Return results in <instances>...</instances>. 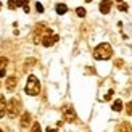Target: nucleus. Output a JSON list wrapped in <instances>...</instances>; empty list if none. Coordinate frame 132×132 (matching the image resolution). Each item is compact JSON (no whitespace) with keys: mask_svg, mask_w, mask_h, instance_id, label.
Instances as JSON below:
<instances>
[{"mask_svg":"<svg viewBox=\"0 0 132 132\" xmlns=\"http://www.w3.org/2000/svg\"><path fill=\"white\" fill-rule=\"evenodd\" d=\"M61 113H63V119L66 122H76V111L71 105H64L61 108Z\"/></svg>","mask_w":132,"mask_h":132,"instance_id":"nucleus-4","label":"nucleus"},{"mask_svg":"<svg viewBox=\"0 0 132 132\" xmlns=\"http://www.w3.org/2000/svg\"><path fill=\"white\" fill-rule=\"evenodd\" d=\"M119 129H121V130H122V129H124V130H130V127L124 122V124H121V126H119Z\"/></svg>","mask_w":132,"mask_h":132,"instance_id":"nucleus-21","label":"nucleus"},{"mask_svg":"<svg viewBox=\"0 0 132 132\" xmlns=\"http://www.w3.org/2000/svg\"><path fill=\"white\" fill-rule=\"evenodd\" d=\"M31 122H32V118H31V113L26 111L23 116H21V121H19V127L21 129H28L31 126Z\"/></svg>","mask_w":132,"mask_h":132,"instance_id":"nucleus-6","label":"nucleus"},{"mask_svg":"<svg viewBox=\"0 0 132 132\" xmlns=\"http://www.w3.org/2000/svg\"><path fill=\"white\" fill-rule=\"evenodd\" d=\"M85 2H87V3H90V2H92V0H85Z\"/></svg>","mask_w":132,"mask_h":132,"instance_id":"nucleus-25","label":"nucleus"},{"mask_svg":"<svg viewBox=\"0 0 132 132\" xmlns=\"http://www.w3.org/2000/svg\"><path fill=\"white\" fill-rule=\"evenodd\" d=\"M0 7H2V2H0Z\"/></svg>","mask_w":132,"mask_h":132,"instance_id":"nucleus-27","label":"nucleus"},{"mask_svg":"<svg viewBox=\"0 0 132 132\" xmlns=\"http://www.w3.org/2000/svg\"><path fill=\"white\" fill-rule=\"evenodd\" d=\"M126 113L129 114V116H132V100H130V102L126 105Z\"/></svg>","mask_w":132,"mask_h":132,"instance_id":"nucleus-14","label":"nucleus"},{"mask_svg":"<svg viewBox=\"0 0 132 132\" xmlns=\"http://www.w3.org/2000/svg\"><path fill=\"white\" fill-rule=\"evenodd\" d=\"M16 3H18V7H21V5H28V3H29V0H16Z\"/></svg>","mask_w":132,"mask_h":132,"instance_id":"nucleus-17","label":"nucleus"},{"mask_svg":"<svg viewBox=\"0 0 132 132\" xmlns=\"http://www.w3.org/2000/svg\"><path fill=\"white\" fill-rule=\"evenodd\" d=\"M5 87H7V90L8 92H13L15 90V87H16V77L15 76H10L5 81Z\"/></svg>","mask_w":132,"mask_h":132,"instance_id":"nucleus-8","label":"nucleus"},{"mask_svg":"<svg viewBox=\"0 0 132 132\" xmlns=\"http://www.w3.org/2000/svg\"><path fill=\"white\" fill-rule=\"evenodd\" d=\"M23 10H24V11H26V13H29V11H31V8H29V7H28V5H24V7H23Z\"/></svg>","mask_w":132,"mask_h":132,"instance_id":"nucleus-23","label":"nucleus"},{"mask_svg":"<svg viewBox=\"0 0 132 132\" xmlns=\"http://www.w3.org/2000/svg\"><path fill=\"white\" fill-rule=\"evenodd\" d=\"M8 60L5 58V56H0V68H3V66H7Z\"/></svg>","mask_w":132,"mask_h":132,"instance_id":"nucleus-15","label":"nucleus"},{"mask_svg":"<svg viewBox=\"0 0 132 132\" xmlns=\"http://www.w3.org/2000/svg\"><path fill=\"white\" fill-rule=\"evenodd\" d=\"M113 111H121V109H122V100H119V98H118L116 100V102H114L113 103Z\"/></svg>","mask_w":132,"mask_h":132,"instance_id":"nucleus-11","label":"nucleus"},{"mask_svg":"<svg viewBox=\"0 0 132 132\" xmlns=\"http://www.w3.org/2000/svg\"><path fill=\"white\" fill-rule=\"evenodd\" d=\"M36 10H37L39 13H43V7H42V3H40V2H37V3H36Z\"/></svg>","mask_w":132,"mask_h":132,"instance_id":"nucleus-16","label":"nucleus"},{"mask_svg":"<svg viewBox=\"0 0 132 132\" xmlns=\"http://www.w3.org/2000/svg\"><path fill=\"white\" fill-rule=\"evenodd\" d=\"M55 11L58 13V15H64V13L68 11V7H66L64 3H58V5L55 7Z\"/></svg>","mask_w":132,"mask_h":132,"instance_id":"nucleus-10","label":"nucleus"},{"mask_svg":"<svg viewBox=\"0 0 132 132\" xmlns=\"http://www.w3.org/2000/svg\"><path fill=\"white\" fill-rule=\"evenodd\" d=\"M19 109H21V103H19V100H18V98H11L10 102H8L7 113H8V116H10L11 119H15V118L18 116Z\"/></svg>","mask_w":132,"mask_h":132,"instance_id":"nucleus-3","label":"nucleus"},{"mask_svg":"<svg viewBox=\"0 0 132 132\" xmlns=\"http://www.w3.org/2000/svg\"><path fill=\"white\" fill-rule=\"evenodd\" d=\"M5 74H7V69L3 66V68H0V77H5Z\"/></svg>","mask_w":132,"mask_h":132,"instance_id":"nucleus-19","label":"nucleus"},{"mask_svg":"<svg viewBox=\"0 0 132 132\" xmlns=\"http://www.w3.org/2000/svg\"><path fill=\"white\" fill-rule=\"evenodd\" d=\"M31 129H32V130H40V126H39L37 122H34V124H32V127H31Z\"/></svg>","mask_w":132,"mask_h":132,"instance_id":"nucleus-22","label":"nucleus"},{"mask_svg":"<svg viewBox=\"0 0 132 132\" xmlns=\"http://www.w3.org/2000/svg\"><path fill=\"white\" fill-rule=\"evenodd\" d=\"M58 40H60V36H58V34L50 32V34H47V36H43V37H42V45H45V47H52L53 43H56Z\"/></svg>","mask_w":132,"mask_h":132,"instance_id":"nucleus-5","label":"nucleus"},{"mask_svg":"<svg viewBox=\"0 0 132 132\" xmlns=\"http://www.w3.org/2000/svg\"><path fill=\"white\" fill-rule=\"evenodd\" d=\"M24 92L28 95H31V97L39 95V92H40V82H39V79L36 76L31 74V76L28 77V84H26V87H24Z\"/></svg>","mask_w":132,"mask_h":132,"instance_id":"nucleus-2","label":"nucleus"},{"mask_svg":"<svg viewBox=\"0 0 132 132\" xmlns=\"http://www.w3.org/2000/svg\"><path fill=\"white\" fill-rule=\"evenodd\" d=\"M111 56H113V48L109 43L103 42V43H98V47H95V50H94L95 60H109Z\"/></svg>","mask_w":132,"mask_h":132,"instance_id":"nucleus-1","label":"nucleus"},{"mask_svg":"<svg viewBox=\"0 0 132 132\" xmlns=\"http://www.w3.org/2000/svg\"><path fill=\"white\" fill-rule=\"evenodd\" d=\"M7 106H8V103H7L5 97L0 95V118H3L7 114Z\"/></svg>","mask_w":132,"mask_h":132,"instance_id":"nucleus-9","label":"nucleus"},{"mask_svg":"<svg viewBox=\"0 0 132 132\" xmlns=\"http://www.w3.org/2000/svg\"><path fill=\"white\" fill-rule=\"evenodd\" d=\"M111 97H113V90H108V92H106V95H105V100L108 102V100H111Z\"/></svg>","mask_w":132,"mask_h":132,"instance_id":"nucleus-18","label":"nucleus"},{"mask_svg":"<svg viewBox=\"0 0 132 132\" xmlns=\"http://www.w3.org/2000/svg\"><path fill=\"white\" fill-rule=\"evenodd\" d=\"M118 8H119L121 11H127V5H126V3H121V5L118 7Z\"/></svg>","mask_w":132,"mask_h":132,"instance_id":"nucleus-20","label":"nucleus"},{"mask_svg":"<svg viewBox=\"0 0 132 132\" xmlns=\"http://www.w3.org/2000/svg\"><path fill=\"white\" fill-rule=\"evenodd\" d=\"M116 66H122V60H118L116 61Z\"/></svg>","mask_w":132,"mask_h":132,"instance_id":"nucleus-24","label":"nucleus"},{"mask_svg":"<svg viewBox=\"0 0 132 132\" xmlns=\"http://www.w3.org/2000/svg\"><path fill=\"white\" fill-rule=\"evenodd\" d=\"M116 2H122V0H116Z\"/></svg>","mask_w":132,"mask_h":132,"instance_id":"nucleus-26","label":"nucleus"},{"mask_svg":"<svg viewBox=\"0 0 132 132\" xmlns=\"http://www.w3.org/2000/svg\"><path fill=\"white\" fill-rule=\"evenodd\" d=\"M76 15L79 16V18H84V16H85V8H82V7L76 8Z\"/></svg>","mask_w":132,"mask_h":132,"instance_id":"nucleus-12","label":"nucleus"},{"mask_svg":"<svg viewBox=\"0 0 132 132\" xmlns=\"http://www.w3.org/2000/svg\"><path fill=\"white\" fill-rule=\"evenodd\" d=\"M8 8H10V10H15V8H18V3H16V0H8Z\"/></svg>","mask_w":132,"mask_h":132,"instance_id":"nucleus-13","label":"nucleus"},{"mask_svg":"<svg viewBox=\"0 0 132 132\" xmlns=\"http://www.w3.org/2000/svg\"><path fill=\"white\" fill-rule=\"evenodd\" d=\"M109 10H111V0H102V3H100V13L108 15Z\"/></svg>","mask_w":132,"mask_h":132,"instance_id":"nucleus-7","label":"nucleus"}]
</instances>
